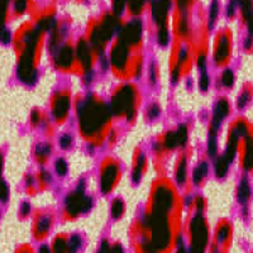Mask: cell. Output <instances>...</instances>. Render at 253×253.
I'll return each instance as SVG.
<instances>
[{
  "label": "cell",
  "instance_id": "4316f807",
  "mask_svg": "<svg viewBox=\"0 0 253 253\" xmlns=\"http://www.w3.org/2000/svg\"><path fill=\"white\" fill-rule=\"evenodd\" d=\"M13 4V12L15 15H22L26 13L28 9L29 0H12Z\"/></svg>",
  "mask_w": 253,
  "mask_h": 253
},
{
  "label": "cell",
  "instance_id": "816d5d0a",
  "mask_svg": "<svg viewBox=\"0 0 253 253\" xmlns=\"http://www.w3.org/2000/svg\"><path fill=\"white\" fill-rule=\"evenodd\" d=\"M230 1H233V3H236L237 5H238V3H239V0H230Z\"/></svg>",
  "mask_w": 253,
  "mask_h": 253
},
{
  "label": "cell",
  "instance_id": "8fae6325",
  "mask_svg": "<svg viewBox=\"0 0 253 253\" xmlns=\"http://www.w3.org/2000/svg\"><path fill=\"white\" fill-rule=\"evenodd\" d=\"M230 37L228 33H223L221 37L219 38L218 44H216L215 48V56H214V60L216 61V63L219 65H223V63L227 62L230 57Z\"/></svg>",
  "mask_w": 253,
  "mask_h": 253
},
{
  "label": "cell",
  "instance_id": "ba28073f",
  "mask_svg": "<svg viewBox=\"0 0 253 253\" xmlns=\"http://www.w3.org/2000/svg\"><path fill=\"white\" fill-rule=\"evenodd\" d=\"M173 204V195L169 187L160 186L156 190L155 196H153V210L152 213L162 214L166 215L171 210Z\"/></svg>",
  "mask_w": 253,
  "mask_h": 253
},
{
  "label": "cell",
  "instance_id": "9c48e42d",
  "mask_svg": "<svg viewBox=\"0 0 253 253\" xmlns=\"http://www.w3.org/2000/svg\"><path fill=\"white\" fill-rule=\"evenodd\" d=\"M142 36L141 20L134 19L130 23L126 24L121 31V41L126 44L138 43Z\"/></svg>",
  "mask_w": 253,
  "mask_h": 253
},
{
  "label": "cell",
  "instance_id": "6da1fadb",
  "mask_svg": "<svg viewBox=\"0 0 253 253\" xmlns=\"http://www.w3.org/2000/svg\"><path fill=\"white\" fill-rule=\"evenodd\" d=\"M41 29L38 27L28 29L23 35V52L18 62V78L22 83L27 85H33L37 80V70L35 67V55L36 47L40 40Z\"/></svg>",
  "mask_w": 253,
  "mask_h": 253
},
{
  "label": "cell",
  "instance_id": "484cf974",
  "mask_svg": "<svg viewBox=\"0 0 253 253\" xmlns=\"http://www.w3.org/2000/svg\"><path fill=\"white\" fill-rule=\"evenodd\" d=\"M207 173H208V164L207 162H202V164L199 165L195 170H194V175H193L194 182H195V184H200L203 178L207 176Z\"/></svg>",
  "mask_w": 253,
  "mask_h": 253
},
{
  "label": "cell",
  "instance_id": "9a60e30c",
  "mask_svg": "<svg viewBox=\"0 0 253 253\" xmlns=\"http://www.w3.org/2000/svg\"><path fill=\"white\" fill-rule=\"evenodd\" d=\"M187 139V129L185 126H180L176 132L167 133L165 138V146L167 148H176L178 146H184Z\"/></svg>",
  "mask_w": 253,
  "mask_h": 253
},
{
  "label": "cell",
  "instance_id": "f35d334b",
  "mask_svg": "<svg viewBox=\"0 0 253 253\" xmlns=\"http://www.w3.org/2000/svg\"><path fill=\"white\" fill-rule=\"evenodd\" d=\"M71 143H72V139L69 134H63L62 137H61V139H60L61 148H65V150H67V148L71 146Z\"/></svg>",
  "mask_w": 253,
  "mask_h": 253
},
{
  "label": "cell",
  "instance_id": "f907efd6",
  "mask_svg": "<svg viewBox=\"0 0 253 253\" xmlns=\"http://www.w3.org/2000/svg\"><path fill=\"white\" fill-rule=\"evenodd\" d=\"M1 166H3V158H1V155H0V172H1ZM1 180H0V185H1Z\"/></svg>",
  "mask_w": 253,
  "mask_h": 253
},
{
  "label": "cell",
  "instance_id": "4dcf8cb0",
  "mask_svg": "<svg viewBox=\"0 0 253 253\" xmlns=\"http://www.w3.org/2000/svg\"><path fill=\"white\" fill-rule=\"evenodd\" d=\"M208 153H209L211 157L215 156L216 153V132H214V130H210L209 133V139H208Z\"/></svg>",
  "mask_w": 253,
  "mask_h": 253
},
{
  "label": "cell",
  "instance_id": "b9f144b4",
  "mask_svg": "<svg viewBox=\"0 0 253 253\" xmlns=\"http://www.w3.org/2000/svg\"><path fill=\"white\" fill-rule=\"evenodd\" d=\"M246 24H247V29H248V36L253 37V12L251 13L250 15L247 17V19L245 20Z\"/></svg>",
  "mask_w": 253,
  "mask_h": 253
},
{
  "label": "cell",
  "instance_id": "5bb4252c",
  "mask_svg": "<svg viewBox=\"0 0 253 253\" xmlns=\"http://www.w3.org/2000/svg\"><path fill=\"white\" fill-rule=\"evenodd\" d=\"M117 177H118V167L115 165H109V166L105 167L103 173H101V191L105 194L109 193L114 186L115 181H117Z\"/></svg>",
  "mask_w": 253,
  "mask_h": 253
},
{
  "label": "cell",
  "instance_id": "2e32d148",
  "mask_svg": "<svg viewBox=\"0 0 253 253\" xmlns=\"http://www.w3.org/2000/svg\"><path fill=\"white\" fill-rule=\"evenodd\" d=\"M126 57H128V44L124 42H119L115 44L112 51V61L117 69H123L126 63Z\"/></svg>",
  "mask_w": 253,
  "mask_h": 253
},
{
  "label": "cell",
  "instance_id": "bcb514c9",
  "mask_svg": "<svg viewBox=\"0 0 253 253\" xmlns=\"http://www.w3.org/2000/svg\"><path fill=\"white\" fill-rule=\"evenodd\" d=\"M205 63H207V60H205V56L202 55V56H200V57H199V60H198V66H199V69L202 70V71H204Z\"/></svg>",
  "mask_w": 253,
  "mask_h": 253
},
{
  "label": "cell",
  "instance_id": "ab89813d",
  "mask_svg": "<svg viewBox=\"0 0 253 253\" xmlns=\"http://www.w3.org/2000/svg\"><path fill=\"white\" fill-rule=\"evenodd\" d=\"M81 246V239L79 236H72L71 239H70V248L71 251H76L78 248H80Z\"/></svg>",
  "mask_w": 253,
  "mask_h": 253
},
{
  "label": "cell",
  "instance_id": "d6a6232c",
  "mask_svg": "<svg viewBox=\"0 0 253 253\" xmlns=\"http://www.w3.org/2000/svg\"><path fill=\"white\" fill-rule=\"evenodd\" d=\"M221 84L225 87H232L234 84V74L232 70H225L221 75Z\"/></svg>",
  "mask_w": 253,
  "mask_h": 253
},
{
  "label": "cell",
  "instance_id": "7c38bea8",
  "mask_svg": "<svg viewBox=\"0 0 253 253\" xmlns=\"http://www.w3.org/2000/svg\"><path fill=\"white\" fill-rule=\"evenodd\" d=\"M242 167L250 172L253 171V137L250 132L243 137V156H242Z\"/></svg>",
  "mask_w": 253,
  "mask_h": 253
},
{
  "label": "cell",
  "instance_id": "74e56055",
  "mask_svg": "<svg viewBox=\"0 0 253 253\" xmlns=\"http://www.w3.org/2000/svg\"><path fill=\"white\" fill-rule=\"evenodd\" d=\"M199 86H200V89L203 91L208 90V86H209V76H208V74L205 71H203L202 78H200V81H199Z\"/></svg>",
  "mask_w": 253,
  "mask_h": 253
},
{
  "label": "cell",
  "instance_id": "836d02e7",
  "mask_svg": "<svg viewBox=\"0 0 253 253\" xmlns=\"http://www.w3.org/2000/svg\"><path fill=\"white\" fill-rule=\"evenodd\" d=\"M176 180H177L178 184H184L185 180H186V161L182 160L178 165L177 173H176Z\"/></svg>",
  "mask_w": 253,
  "mask_h": 253
},
{
  "label": "cell",
  "instance_id": "60d3db41",
  "mask_svg": "<svg viewBox=\"0 0 253 253\" xmlns=\"http://www.w3.org/2000/svg\"><path fill=\"white\" fill-rule=\"evenodd\" d=\"M10 32L8 31L6 28H3L1 31H0V41L3 42V43H9L10 42Z\"/></svg>",
  "mask_w": 253,
  "mask_h": 253
},
{
  "label": "cell",
  "instance_id": "30bf717a",
  "mask_svg": "<svg viewBox=\"0 0 253 253\" xmlns=\"http://www.w3.org/2000/svg\"><path fill=\"white\" fill-rule=\"evenodd\" d=\"M152 15L158 28H165L167 22V15L171 8V0H152Z\"/></svg>",
  "mask_w": 253,
  "mask_h": 253
},
{
  "label": "cell",
  "instance_id": "c3c4849f",
  "mask_svg": "<svg viewBox=\"0 0 253 253\" xmlns=\"http://www.w3.org/2000/svg\"><path fill=\"white\" fill-rule=\"evenodd\" d=\"M252 46H253V37H248L247 40H246V42H245V47L247 49H251L252 48Z\"/></svg>",
  "mask_w": 253,
  "mask_h": 253
},
{
  "label": "cell",
  "instance_id": "f1b7e54d",
  "mask_svg": "<svg viewBox=\"0 0 253 253\" xmlns=\"http://www.w3.org/2000/svg\"><path fill=\"white\" fill-rule=\"evenodd\" d=\"M143 167H144V157L143 156H139V158L137 160V165L134 167V171H133V181L135 184H138L139 180H141L142 172H143Z\"/></svg>",
  "mask_w": 253,
  "mask_h": 253
},
{
  "label": "cell",
  "instance_id": "681fc988",
  "mask_svg": "<svg viewBox=\"0 0 253 253\" xmlns=\"http://www.w3.org/2000/svg\"><path fill=\"white\" fill-rule=\"evenodd\" d=\"M101 252H107V251H109V245H108V242H104L103 243V246H101Z\"/></svg>",
  "mask_w": 253,
  "mask_h": 253
},
{
  "label": "cell",
  "instance_id": "277c9868",
  "mask_svg": "<svg viewBox=\"0 0 253 253\" xmlns=\"http://www.w3.org/2000/svg\"><path fill=\"white\" fill-rule=\"evenodd\" d=\"M118 17L119 15L117 14L107 15L99 26L95 27L94 31H92L91 37V41L92 43H94L95 48H103L105 42L114 35L115 32L118 31V29H121V22H119Z\"/></svg>",
  "mask_w": 253,
  "mask_h": 253
},
{
  "label": "cell",
  "instance_id": "8992f818",
  "mask_svg": "<svg viewBox=\"0 0 253 253\" xmlns=\"http://www.w3.org/2000/svg\"><path fill=\"white\" fill-rule=\"evenodd\" d=\"M208 242V229L205 220L200 213L191 221V248L194 252H202Z\"/></svg>",
  "mask_w": 253,
  "mask_h": 253
},
{
  "label": "cell",
  "instance_id": "ac0fdd59",
  "mask_svg": "<svg viewBox=\"0 0 253 253\" xmlns=\"http://www.w3.org/2000/svg\"><path fill=\"white\" fill-rule=\"evenodd\" d=\"M74 61V51L70 46H63L55 53V62L58 67H70Z\"/></svg>",
  "mask_w": 253,
  "mask_h": 253
},
{
  "label": "cell",
  "instance_id": "5b68a950",
  "mask_svg": "<svg viewBox=\"0 0 253 253\" xmlns=\"http://www.w3.org/2000/svg\"><path fill=\"white\" fill-rule=\"evenodd\" d=\"M134 89L129 85L123 86L112 100V112L115 115L126 114L128 118H132L134 112Z\"/></svg>",
  "mask_w": 253,
  "mask_h": 253
},
{
  "label": "cell",
  "instance_id": "44dd1931",
  "mask_svg": "<svg viewBox=\"0 0 253 253\" xmlns=\"http://www.w3.org/2000/svg\"><path fill=\"white\" fill-rule=\"evenodd\" d=\"M10 3H12V0H0V31L5 28Z\"/></svg>",
  "mask_w": 253,
  "mask_h": 253
},
{
  "label": "cell",
  "instance_id": "d4e9b609",
  "mask_svg": "<svg viewBox=\"0 0 253 253\" xmlns=\"http://www.w3.org/2000/svg\"><path fill=\"white\" fill-rule=\"evenodd\" d=\"M147 1H152V0H126V5H128L132 14L137 15L143 10L144 4Z\"/></svg>",
  "mask_w": 253,
  "mask_h": 253
},
{
  "label": "cell",
  "instance_id": "52a82bcc",
  "mask_svg": "<svg viewBox=\"0 0 253 253\" xmlns=\"http://www.w3.org/2000/svg\"><path fill=\"white\" fill-rule=\"evenodd\" d=\"M91 199L84 195L83 189H78L66 199V210L71 216L80 213H86L91 209Z\"/></svg>",
  "mask_w": 253,
  "mask_h": 253
},
{
  "label": "cell",
  "instance_id": "603a6c76",
  "mask_svg": "<svg viewBox=\"0 0 253 253\" xmlns=\"http://www.w3.org/2000/svg\"><path fill=\"white\" fill-rule=\"evenodd\" d=\"M252 95L253 92L251 87H245V89L242 90V92L238 96V101H237V107H238V109L246 108V105H247L251 101V99H252Z\"/></svg>",
  "mask_w": 253,
  "mask_h": 253
},
{
  "label": "cell",
  "instance_id": "e575fe53",
  "mask_svg": "<svg viewBox=\"0 0 253 253\" xmlns=\"http://www.w3.org/2000/svg\"><path fill=\"white\" fill-rule=\"evenodd\" d=\"M158 43L161 46H166L169 43V32H167L166 27L158 29Z\"/></svg>",
  "mask_w": 253,
  "mask_h": 253
},
{
  "label": "cell",
  "instance_id": "7bdbcfd3",
  "mask_svg": "<svg viewBox=\"0 0 253 253\" xmlns=\"http://www.w3.org/2000/svg\"><path fill=\"white\" fill-rule=\"evenodd\" d=\"M53 248H55V251H65V248H66V243H65V241L61 238L56 239L55 245H53Z\"/></svg>",
  "mask_w": 253,
  "mask_h": 253
},
{
  "label": "cell",
  "instance_id": "1f68e13d",
  "mask_svg": "<svg viewBox=\"0 0 253 253\" xmlns=\"http://www.w3.org/2000/svg\"><path fill=\"white\" fill-rule=\"evenodd\" d=\"M124 211V204L122 200H119V199H117V200H114L112 204V215L113 218L118 219L121 218L122 214H123Z\"/></svg>",
  "mask_w": 253,
  "mask_h": 253
},
{
  "label": "cell",
  "instance_id": "7402d4cb",
  "mask_svg": "<svg viewBox=\"0 0 253 253\" xmlns=\"http://www.w3.org/2000/svg\"><path fill=\"white\" fill-rule=\"evenodd\" d=\"M229 162H228L227 158L224 156H220V157L216 160L215 164V173L219 178H223L228 172V167H229Z\"/></svg>",
  "mask_w": 253,
  "mask_h": 253
},
{
  "label": "cell",
  "instance_id": "4fadbf2b",
  "mask_svg": "<svg viewBox=\"0 0 253 253\" xmlns=\"http://www.w3.org/2000/svg\"><path fill=\"white\" fill-rule=\"evenodd\" d=\"M230 105L228 103L227 99H220L216 103L215 109H214V117H213V123H211V129L214 132H218L219 126H220L221 122L227 118V115L229 114Z\"/></svg>",
  "mask_w": 253,
  "mask_h": 253
},
{
  "label": "cell",
  "instance_id": "cb8c5ba5",
  "mask_svg": "<svg viewBox=\"0 0 253 253\" xmlns=\"http://www.w3.org/2000/svg\"><path fill=\"white\" fill-rule=\"evenodd\" d=\"M230 233H232L230 225L228 223H224L219 228L218 236H216V241H218L219 245H225V242H228V239L230 238Z\"/></svg>",
  "mask_w": 253,
  "mask_h": 253
},
{
  "label": "cell",
  "instance_id": "d590c367",
  "mask_svg": "<svg viewBox=\"0 0 253 253\" xmlns=\"http://www.w3.org/2000/svg\"><path fill=\"white\" fill-rule=\"evenodd\" d=\"M49 151H51V148H49L48 144H40L37 147V150H36V155L40 158H46L48 156Z\"/></svg>",
  "mask_w": 253,
  "mask_h": 253
},
{
  "label": "cell",
  "instance_id": "ffe728a7",
  "mask_svg": "<svg viewBox=\"0 0 253 253\" xmlns=\"http://www.w3.org/2000/svg\"><path fill=\"white\" fill-rule=\"evenodd\" d=\"M78 57L84 66L89 69L91 63V53H90L89 46L84 41H80L78 44Z\"/></svg>",
  "mask_w": 253,
  "mask_h": 253
},
{
  "label": "cell",
  "instance_id": "f6af8a7d",
  "mask_svg": "<svg viewBox=\"0 0 253 253\" xmlns=\"http://www.w3.org/2000/svg\"><path fill=\"white\" fill-rule=\"evenodd\" d=\"M29 211H31V205H29L28 203H23V204H22V209H20V213H22V215L23 216L28 215Z\"/></svg>",
  "mask_w": 253,
  "mask_h": 253
},
{
  "label": "cell",
  "instance_id": "d6986e66",
  "mask_svg": "<svg viewBox=\"0 0 253 253\" xmlns=\"http://www.w3.org/2000/svg\"><path fill=\"white\" fill-rule=\"evenodd\" d=\"M251 198V186L247 178H242V181L239 182L238 190H237V199L238 203L242 205H246L250 202Z\"/></svg>",
  "mask_w": 253,
  "mask_h": 253
},
{
  "label": "cell",
  "instance_id": "ee69618b",
  "mask_svg": "<svg viewBox=\"0 0 253 253\" xmlns=\"http://www.w3.org/2000/svg\"><path fill=\"white\" fill-rule=\"evenodd\" d=\"M158 114H160V108H158L157 105H152V107L150 108V110H148V117H150L151 119H153L157 118Z\"/></svg>",
  "mask_w": 253,
  "mask_h": 253
},
{
  "label": "cell",
  "instance_id": "7a4b0ae2",
  "mask_svg": "<svg viewBox=\"0 0 253 253\" xmlns=\"http://www.w3.org/2000/svg\"><path fill=\"white\" fill-rule=\"evenodd\" d=\"M79 119H80L81 132L86 135L98 133L109 119V110L105 105L87 98L79 107Z\"/></svg>",
  "mask_w": 253,
  "mask_h": 253
},
{
  "label": "cell",
  "instance_id": "7dc6e473",
  "mask_svg": "<svg viewBox=\"0 0 253 253\" xmlns=\"http://www.w3.org/2000/svg\"><path fill=\"white\" fill-rule=\"evenodd\" d=\"M40 113H38L37 110H35V112L32 113V122H33V123L37 124L38 122H40Z\"/></svg>",
  "mask_w": 253,
  "mask_h": 253
},
{
  "label": "cell",
  "instance_id": "e0dca14e",
  "mask_svg": "<svg viewBox=\"0 0 253 253\" xmlns=\"http://www.w3.org/2000/svg\"><path fill=\"white\" fill-rule=\"evenodd\" d=\"M70 109V99L67 95L62 94L60 96H57L53 103V114H55V118L57 121H62V119L66 118L67 113Z\"/></svg>",
  "mask_w": 253,
  "mask_h": 253
},
{
  "label": "cell",
  "instance_id": "83f0119b",
  "mask_svg": "<svg viewBox=\"0 0 253 253\" xmlns=\"http://www.w3.org/2000/svg\"><path fill=\"white\" fill-rule=\"evenodd\" d=\"M218 14H219V1L218 0H213L209 10V28H213L216 18H218Z\"/></svg>",
  "mask_w": 253,
  "mask_h": 253
},
{
  "label": "cell",
  "instance_id": "f546056e",
  "mask_svg": "<svg viewBox=\"0 0 253 253\" xmlns=\"http://www.w3.org/2000/svg\"><path fill=\"white\" fill-rule=\"evenodd\" d=\"M49 229V219L47 216L41 219L37 223V228H36V233H37L38 237H42L48 232Z\"/></svg>",
  "mask_w": 253,
  "mask_h": 253
},
{
  "label": "cell",
  "instance_id": "3957f363",
  "mask_svg": "<svg viewBox=\"0 0 253 253\" xmlns=\"http://www.w3.org/2000/svg\"><path fill=\"white\" fill-rule=\"evenodd\" d=\"M147 224L152 232V239H151V248L153 250H164L169 246L171 238L170 228L166 221V215L162 214H155L147 219Z\"/></svg>",
  "mask_w": 253,
  "mask_h": 253
},
{
  "label": "cell",
  "instance_id": "8d00e7d4",
  "mask_svg": "<svg viewBox=\"0 0 253 253\" xmlns=\"http://www.w3.org/2000/svg\"><path fill=\"white\" fill-rule=\"evenodd\" d=\"M56 171H57L58 175L63 176L66 175L67 172V164L63 158H60L57 162H56Z\"/></svg>",
  "mask_w": 253,
  "mask_h": 253
}]
</instances>
